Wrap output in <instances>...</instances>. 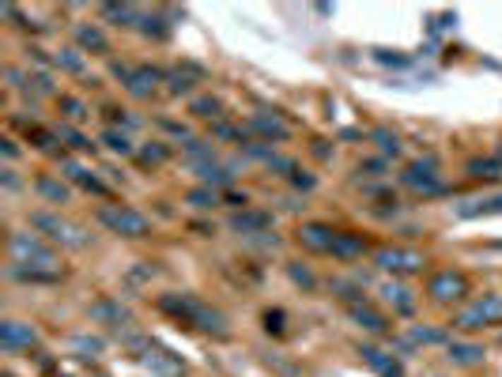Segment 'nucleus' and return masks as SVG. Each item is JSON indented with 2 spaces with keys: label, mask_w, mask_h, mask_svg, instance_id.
I'll list each match as a JSON object with an SVG mask.
<instances>
[{
  "label": "nucleus",
  "mask_w": 502,
  "mask_h": 377,
  "mask_svg": "<svg viewBox=\"0 0 502 377\" xmlns=\"http://www.w3.org/2000/svg\"><path fill=\"white\" fill-rule=\"evenodd\" d=\"M167 148H162V143H148V148L144 151H140V159H144V162H151V166H159V162H167Z\"/></svg>",
  "instance_id": "2f4dec72"
},
{
  "label": "nucleus",
  "mask_w": 502,
  "mask_h": 377,
  "mask_svg": "<svg viewBox=\"0 0 502 377\" xmlns=\"http://www.w3.org/2000/svg\"><path fill=\"white\" fill-rule=\"evenodd\" d=\"M102 143L110 151H117V155H133V143H129V136H125V132H117V128H106L102 132Z\"/></svg>",
  "instance_id": "b1692460"
},
{
  "label": "nucleus",
  "mask_w": 502,
  "mask_h": 377,
  "mask_svg": "<svg viewBox=\"0 0 502 377\" xmlns=\"http://www.w3.org/2000/svg\"><path fill=\"white\" fill-rule=\"evenodd\" d=\"M268 227H272V215H265V212H238V215H231V230H238V234H265Z\"/></svg>",
  "instance_id": "f8f14e48"
},
{
  "label": "nucleus",
  "mask_w": 502,
  "mask_h": 377,
  "mask_svg": "<svg viewBox=\"0 0 502 377\" xmlns=\"http://www.w3.org/2000/svg\"><path fill=\"white\" fill-rule=\"evenodd\" d=\"M4 185H8V188H16V185H19V181H16V170H4Z\"/></svg>",
  "instance_id": "58836bf2"
},
{
  "label": "nucleus",
  "mask_w": 502,
  "mask_h": 377,
  "mask_svg": "<svg viewBox=\"0 0 502 377\" xmlns=\"http://www.w3.org/2000/svg\"><path fill=\"white\" fill-rule=\"evenodd\" d=\"M76 42H80L83 49H98V53L106 49V38L98 27H76Z\"/></svg>",
  "instance_id": "412c9836"
},
{
  "label": "nucleus",
  "mask_w": 502,
  "mask_h": 377,
  "mask_svg": "<svg viewBox=\"0 0 502 377\" xmlns=\"http://www.w3.org/2000/svg\"><path fill=\"white\" fill-rule=\"evenodd\" d=\"M98 219H102V227H110L114 234H129V238H140V234H148V215H140L133 212V208H125V204H102L98 208Z\"/></svg>",
  "instance_id": "f257e3e1"
},
{
  "label": "nucleus",
  "mask_w": 502,
  "mask_h": 377,
  "mask_svg": "<svg viewBox=\"0 0 502 377\" xmlns=\"http://www.w3.org/2000/svg\"><path fill=\"white\" fill-rule=\"evenodd\" d=\"M461 219H472V215H502V193L498 196H479V201H468L457 208Z\"/></svg>",
  "instance_id": "4468645a"
},
{
  "label": "nucleus",
  "mask_w": 502,
  "mask_h": 377,
  "mask_svg": "<svg viewBox=\"0 0 502 377\" xmlns=\"http://www.w3.org/2000/svg\"><path fill=\"white\" fill-rule=\"evenodd\" d=\"M302 246L306 249H318V253H333V241H336V230L329 227H321V223H310V227H302Z\"/></svg>",
  "instance_id": "ddd939ff"
},
{
  "label": "nucleus",
  "mask_w": 502,
  "mask_h": 377,
  "mask_svg": "<svg viewBox=\"0 0 502 377\" xmlns=\"http://www.w3.org/2000/svg\"><path fill=\"white\" fill-rule=\"evenodd\" d=\"M53 61H57L64 72H76V76H80V72L87 68V64H83V57H80V53H76V49H61V53H57V57H53Z\"/></svg>",
  "instance_id": "bb28decb"
},
{
  "label": "nucleus",
  "mask_w": 502,
  "mask_h": 377,
  "mask_svg": "<svg viewBox=\"0 0 502 377\" xmlns=\"http://www.w3.org/2000/svg\"><path fill=\"white\" fill-rule=\"evenodd\" d=\"M249 128H253L257 136H265V140H287L291 136V128L283 125L276 114H272V117L268 114H253V117H249Z\"/></svg>",
  "instance_id": "9b49d317"
},
{
  "label": "nucleus",
  "mask_w": 502,
  "mask_h": 377,
  "mask_svg": "<svg viewBox=\"0 0 502 377\" xmlns=\"http://www.w3.org/2000/svg\"><path fill=\"white\" fill-rule=\"evenodd\" d=\"M162 309H170V313L193 321L196 328H208V332L215 328V332H223V317L215 313V309L201 306V302H196V298H189V294H181V298H162Z\"/></svg>",
  "instance_id": "f03ea898"
},
{
  "label": "nucleus",
  "mask_w": 502,
  "mask_h": 377,
  "mask_svg": "<svg viewBox=\"0 0 502 377\" xmlns=\"http://www.w3.org/2000/svg\"><path fill=\"white\" fill-rule=\"evenodd\" d=\"M189 204L193 208H215V204H220V193L208 188V185H201V188H193V193H189Z\"/></svg>",
  "instance_id": "a878e982"
},
{
  "label": "nucleus",
  "mask_w": 502,
  "mask_h": 377,
  "mask_svg": "<svg viewBox=\"0 0 502 377\" xmlns=\"http://www.w3.org/2000/svg\"><path fill=\"white\" fill-rule=\"evenodd\" d=\"M61 106L68 109V117H76V121H80V117H87V114H83V106L76 102V98H61Z\"/></svg>",
  "instance_id": "c9c22d12"
},
{
  "label": "nucleus",
  "mask_w": 502,
  "mask_h": 377,
  "mask_svg": "<svg viewBox=\"0 0 502 377\" xmlns=\"http://www.w3.org/2000/svg\"><path fill=\"white\" fill-rule=\"evenodd\" d=\"M498 321H502V298L484 294L457 313V328H487V325H498Z\"/></svg>",
  "instance_id": "39448f33"
},
{
  "label": "nucleus",
  "mask_w": 502,
  "mask_h": 377,
  "mask_svg": "<svg viewBox=\"0 0 502 377\" xmlns=\"http://www.w3.org/2000/svg\"><path fill=\"white\" fill-rule=\"evenodd\" d=\"M8 253H12L16 264H35V268L57 272V257H53V253L42 246L35 234H12V241H8Z\"/></svg>",
  "instance_id": "20e7f679"
},
{
  "label": "nucleus",
  "mask_w": 502,
  "mask_h": 377,
  "mask_svg": "<svg viewBox=\"0 0 502 377\" xmlns=\"http://www.w3.org/2000/svg\"><path fill=\"white\" fill-rule=\"evenodd\" d=\"M442 340V332H434V328H412V343H438Z\"/></svg>",
  "instance_id": "72a5a7b5"
},
{
  "label": "nucleus",
  "mask_w": 502,
  "mask_h": 377,
  "mask_svg": "<svg viewBox=\"0 0 502 377\" xmlns=\"http://www.w3.org/2000/svg\"><path fill=\"white\" fill-rule=\"evenodd\" d=\"M405 185H412L416 193H423V196H434V193H442V177H438V162L431 159H419V162H412L408 170H405Z\"/></svg>",
  "instance_id": "423d86ee"
},
{
  "label": "nucleus",
  "mask_w": 502,
  "mask_h": 377,
  "mask_svg": "<svg viewBox=\"0 0 502 377\" xmlns=\"http://www.w3.org/2000/svg\"><path fill=\"white\" fill-rule=\"evenodd\" d=\"M193 114H196V117H220V102H215V98H196V102H193Z\"/></svg>",
  "instance_id": "473e14b6"
},
{
  "label": "nucleus",
  "mask_w": 502,
  "mask_h": 377,
  "mask_svg": "<svg viewBox=\"0 0 502 377\" xmlns=\"http://www.w3.org/2000/svg\"><path fill=\"white\" fill-rule=\"evenodd\" d=\"M91 313H95V317H106V321H125V317H129L125 309H121V306H114V302H98V306L91 309Z\"/></svg>",
  "instance_id": "7c9ffc66"
},
{
  "label": "nucleus",
  "mask_w": 502,
  "mask_h": 377,
  "mask_svg": "<svg viewBox=\"0 0 502 377\" xmlns=\"http://www.w3.org/2000/svg\"><path fill=\"white\" fill-rule=\"evenodd\" d=\"M370 136L378 140L381 155H400V140H397V132H389V128H374Z\"/></svg>",
  "instance_id": "393cba45"
},
{
  "label": "nucleus",
  "mask_w": 502,
  "mask_h": 377,
  "mask_svg": "<svg viewBox=\"0 0 502 377\" xmlns=\"http://www.w3.org/2000/svg\"><path fill=\"white\" fill-rule=\"evenodd\" d=\"M193 170L201 174V181L208 185V188H212V185H215V188H227V185L234 181L231 166H215V162H204V166H193Z\"/></svg>",
  "instance_id": "2eb2a0df"
},
{
  "label": "nucleus",
  "mask_w": 502,
  "mask_h": 377,
  "mask_svg": "<svg viewBox=\"0 0 502 377\" xmlns=\"http://www.w3.org/2000/svg\"><path fill=\"white\" fill-rule=\"evenodd\" d=\"M468 174L472 177H502V159H476V162H468Z\"/></svg>",
  "instance_id": "5701e85b"
},
{
  "label": "nucleus",
  "mask_w": 502,
  "mask_h": 377,
  "mask_svg": "<svg viewBox=\"0 0 502 377\" xmlns=\"http://www.w3.org/2000/svg\"><path fill=\"white\" fill-rule=\"evenodd\" d=\"M450 359L457 366H476V362H484V347H476V343H450Z\"/></svg>",
  "instance_id": "6ab92c4d"
},
{
  "label": "nucleus",
  "mask_w": 502,
  "mask_h": 377,
  "mask_svg": "<svg viewBox=\"0 0 502 377\" xmlns=\"http://www.w3.org/2000/svg\"><path fill=\"white\" fill-rule=\"evenodd\" d=\"M38 336H35V328L23 325V321H4L0 325V343H4V351H19V347H30Z\"/></svg>",
  "instance_id": "1a4fd4ad"
},
{
  "label": "nucleus",
  "mask_w": 502,
  "mask_h": 377,
  "mask_svg": "<svg viewBox=\"0 0 502 377\" xmlns=\"http://www.w3.org/2000/svg\"><path fill=\"white\" fill-rule=\"evenodd\" d=\"M374 264L386 272H419L423 268V253L416 249H378Z\"/></svg>",
  "instance_id": "6e6552de"
},
{
  "label": "nucleus",
  "mask_w": 502,
  "mask_h": 377,
  "mask_svg": "<svg viewBox=\"0 0 502 377\" xmlns=\"http://www.w3.org/2000/svg\"><path fill=\"white\" fill-rule=\"evenodd\" d=\"M431 294L438 298V302L461 298V294H465V275H457V272H438V275L431 280Z\"/></svg>",
  "instance_id": "9d476101"
},
{
  "label": "nucleus",
  "mask_w": 502,
  "mask_h": 377,
  "mask_svg": "<svg viewBox=\"0 0 502 377\" xmlns=\"http://www.w3.org/2000/svg\"><path fill=\"white\" fill-rule=\"evenodd\" d=\"M363 359H366L370 366H374L378 373H386V377H400V366H397V362H389V359H381V351H374V347H366V351H363Z\"/></svg>",
  "instance_id": "4be33fe9"
},
{
  "label": "nucleus",
  "mask_w": 502,
  "mask_h": 377,
  "mask_svg": "<svg viewBox=\"0 0 502 377\" xmlns=\"http://www.w3.org/2000/svg\"><path fill=\"white\" fill-rule=\"evenodd\" d=\"M355 321H363L370 332H381V328H386V321H381L374 309H366V306H355Z\"/></svg>",
  "instance_id": "c85d7f7f"
},
{
  "label": "nucleus",
  "mask_w": 502,
  "mask_h": 377,
  "mask_svg": "<svg viewBox=\"0 0 502 377\" xmlns=\"http://www.w3.org/2000/svg\"><path fill=\"white\" fill-rule=\"evenodd\" d=\"M102 16H106V19H121V23H133V19H140V12H136L133 4H106Z\"/></svg>",
  "instance_id": "cd10ccee"
},
{
  "label": "nucleus",
  "mask_w": 502,
  "mask_h": 377,
  "mask_svg": "<svg viewBox=\"0 0 502 377\" xmlns=\"http://www.w3.org/2000/svg\"><path fill=\"white\" fill-rule=\"evenodd\" d=\"M386 302L397 309V313H412L416 309V302H412V291L400 283H386Z\"/></svg>",
  "instance_id": "f3484780"
},
{
  "label": "nucleus",
  "mask_w": 502,
  "mask_h": 377,
  "mask_svg": "<svg viewBox=\"0 0 502 377\" xmlns=\"http://www.w3.org/2000/svg\"><path fill=\"white\" fill-rule=\"evenodd\" d=\"M291 275H294V280H299V283H306V287L313 283V280H310V272H306V268H299V264H294V268H291Z\"/></svg>",
  "instance_id": "e433bc0d"
},
{
  "label": "nucleus",
  "mask_w": 502,
  "mask_h": 377,
  "mask_svg": "<svg viewBox=\"0 0 502 377\" xmlns=\"http://www.w3.org/2000/svg\"><path fill=\"white\" fill-rule=\"evenodd\" d=\"M30 223H35L38 230H46L53 241H61V246H72V249H83L87 241H91L83 227H76V223H68V219H61V215H49V212L30 215Z\"/></svg>",
  "instance_id": "7ed1b4c3"
},
{
  "label": "nucleus",
  "mask_w": 502,
  "mask_h": 377,
  "mask_svg": "<svg viewBox=\"0 0 502 377\" xmlns=\"http://www.w3.org/2000/svg\"><path fill=\"white\" fill-rule=\"evenodd\" d=\"M35 188H38V196H46V201H53V204H64V201H68V185L57 181V177H38Z\"/></svg>",
  "instance_id": "a211bd4d"
},
{
  "label": "nucleus",
  "mask_w": 502,
  "mask_h": 377,
  "mask_svg": "<svg viewBox=\"0 0 502 377\" xmlns=\"http://www.w3.org/2000/svg\"><path fill=\"white\" fill-rule=\"evenodd\" d=\"M167 80H170V91H174V95H181V91H189V87H193V83H189V80H185V76H181V72H170V76H167Z\"/></svg>",
  "instance_id": "f704fd0d"
},
{
  "label": "nucleus",
  "mask_w": 502,
  "mask_h": 377,
  "mask_svg": "<svg viewBox=\"0 0 502 377\" xmlns=\"http://www.w3.org/2000/svg\"><path fill=\"white\" fill-rule=\"evenodd\" d=\"M363 253V238H355V234H336L333 241V257H340V261H352Z\"/></svg>",
  "instance_id": "aec40b11"
},
{
  "label": "nucleus",
  "mask_w": 502,
  "mask_h": 377,
  "mask_svg": "<svg viewBox=\"0 0 502 377\" xmlns=\"http://www.w3.org/2000/svg\"><path fill=\"white\" fill-rule=\"evenodd\" d=\"M61 170H64V174H68V177H72V181H80L83 188H91V193H106V185H102V181H98V177H95L91 170H87V166H80V162H72V159H64V162H61Z\"/></svg>",
  "instance_id": "dca6fc26"
},
{
  "label": "nucleus",
  "mask_w": 502,
  "mask_h": 377,
  "mask_svg": "<svg viewBox=\"0 0 502 377\" xmlns=\"http://www.w3.org/2000/svg\"><path fill=\"white\" fill-rule=\"evenodd\" d=\"M117 76L125 80V87L133 91L136 98H148L151 91H155V83L162 80V72L159 68H148V64H140V68H129V64H117L114 68Z\"/></svg>",
  "instance_id": "0eeeda50"
},
{
  "label": "nucleus",
  "mask_w": 502,
  "mask_h": 377,
  "mask_svg": "<svg viewBox=\"0 0 502 377\" xmlns=\"http://www.w3.org/2000/svg\"><path fill=\"white\" fill-rule=\"evenodd\" d=\"M57 140H64L68 148H80V151H87V148H91V143H87V140H83L76 128H68V125H61V128H57Z\"/></svg>",
  "instance_id": "c756f323"
},
{
  "label": "nucleus",
  "mask_w": 502,
  "mask_h": 377,
  "mask_svg": "<svg viewBox=\"0 0 502 377\" xmlns=\"http://www.w3.org/2000/svg\"><path fill=\"white\" fill-rule=\"evenodd\" d=\"M4 155H8V159H16V155H19V148H16L12 140H4Z\"/></svg>",
  "instance_id": "4c0bfd02"
}]
</instances>
